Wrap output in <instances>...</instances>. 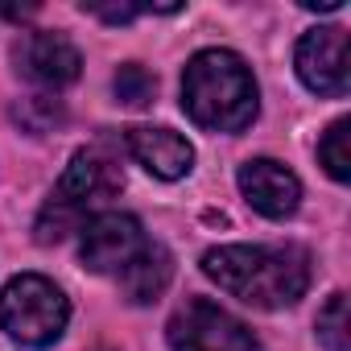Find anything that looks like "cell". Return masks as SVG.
<instances>
[{
  "mask_svg": "<svg viewBox=\"0 0 351 351\" xmlns=\"http://www.w3.org/2000/svg\"><path fill=\"white\" fill-rule=\"evenodd\" d=\"M203 273L256 310H281L306 293L310 256L298 244H223L203 256Z\"/></svg>",
  "mask_w": 351,
  "mask_h": 351,
  "instance_id": "obj_1",
  "label": "cell"
},
{
  "mask_svg": "<svg viewBox=\"0 0 351 351\" xmlns=\"http://www.w3.org/2000/svg\"><path fill=\"white\" fill-rule=\"evenodd\" d=\"M182 108L207 132H240L256 116V79L232 50H203L186 62Z\"/></svg>",
  "mask_w": 351,
  "mask_h": 351,
  "instance_id": "obj_2",
  "label": "cell"
},
{
  "mask_svg": "<svg viewBox=\"0 0 351 351\" xmlns=\"http://www.w3.org/2000/svg\"><path fill=\"white\" fill-rule=\"evenodd\" d=\"M120 186H124V173H120V161L108 149H99V145L79 149L71 157L66 173H62V182L54 186L50 203L38 215V228H34L38 244H58L66 232H75L87 219V211L108 203Z\"/></svg>",
  "mask_w": 351,
  "mask_h": 351,
  "instance_id": "obj_3",
  "label": "cell"
},
{
  "mask_svg": "<svg viewBox=\"0 0 351 351\" xmlns=\"http://www.w3.org/2000/svg\"><path fill=\"white\" fill-rule=\"evenodd\" d=\"M66 318H71L66 293L42 273H21L0 293V326L21 347H50L66 330Z\"/></svg>",
  "mask_w": 351,
  "mask_h": 351,
  "instance_id": "obj_4",
  "label": "cell"
},
{
  "mask_svg": "<svg viewBox=\"0 0 351 351\" xmlns=\"http://www.w3.org/2000/svg\"><path fill=\"white\" fill-rule=\"evenodd\" d=\"M165 335L173 351H261L252 330L211 298H186L173 310Z\"/></svg>",
  "mask_w": 351,
  "mask_h": 351,
  "instance_id": "obj_5",
  "label": "cell"
},
{
  "mask_svg": "<svg viewBox=\"0 0 351 351\" xmlns=\"http://www.w3.org/2000/svg\"><path fill=\"white\" fill-rule=\"evenodd\" d=\"M298 75L314 95L343 99L351 87V66H347V29L343 25H322L310 29L298 42Z\"/></svg>",
  "mask_w": 351,
  "mask_h": 351,
  "instance_id": "obj_6",
  "label": "cell"
},
{
  "mask_svg": "<svg viewBox=\"0 0 351 351\" xmlns=\"http://www.w3.org/2000/svg\"><path fill=\"white\" fill-rule=\"evenodd\" d=\"M145 244H149V240H145V232H141V223H136L132 215L104 211V215H95V219L83 228L79 252H83V265H87L91 273H120Z\"/></svg>",
  "mask_w": 351,
  "mask_h": 351,
  "instance_id": "obj_7",
  "label": "cell"
},
{
  "mask_svg": "<svg viewBox=\"0 0 351 351\" xmlns=\"http://www.w3.org/2000/svg\"><path fill=\"white\" fill-rule=\"evenodd\" d=\"M79 50L71 46V38L50 34V29H34L17 42V71L42 87H66L79 79Z\"/></svg>",
  "mask_w": 351,
  "mask_h": 351,
  "instance_id": "obj_8",
  "label": "cell"
},
{
  "mask_svg": "<svg viewBox=\"0 0 351 351\" xmlns=\"http://www.w3.org/2000/svg\"><path fill=\"white\" fill-rule=\"evenodd\" d=\"M240 191L269 219H285L302 203V182L293 178V169H285L281 161H269V157L240 165Z\"/></svg>",
  "mask_w": 351,
  "mask_h": 351,
  "instance_id": "obj_9",
  "label": "cell"
},
{
  "mask_svg": "<svg viewBox=\"0 0 351 351\" xmlns=\"http://www.w3.org/2000/svg\"><path fill=\"white\" fill-rule=\"evenodd\" d=\"M124 141H128V153L153 173V178L173 182V178H182V173H191L195 149L173 128H128Z\"/></svg>",
  "mask_w": 351,
  "mask_h": 351,
  "instance_id": "obj_10",
  "label": "cell"
},
{
  "mask_svg": "<svg viewBox=\"0 0 351 351\" xmlns=\"http://www.w3.org/2000/svg\"><path fill=\"white\" fill-rule=\"evenodd\" d=\"M116 277H120L128 302H153V298L165 293V285L173 277V261H169V252L161 244H145Z\"/></svg>",
  "mask_w": 351,
  "mask_h": 351,
  "instance_id": "obj_11",
  "label": "cell"
},
{
  "mask_svg": "<svg viewBox=\"0 0 351 351\" xmlns=\"http://www.w3.org/2000/svg\"><path fill=\"white\" fill-rule=\"evenodd\" d=\"M347 136H351V120H335L318 145V161L326 165V173L335 182H347L351 178V149H347Z\"/></svg>",
  "mask_w": 351,
  "mask_h": 351,
  "instance_id": "obj_12",
  "label": "cell"
},
{
  "mask_svg": "<svg viewBox=\"0 0 351 351\" xmlns=\"http://www.w3.org/2000/svg\"><path fill=\"white\" fill-rule=\"evenodd\" d=\"M112 91H116V99H120V104H128V108H141V104H149V99H153V91H157V79H153L145 66L128 62V66H120V71H116V79H112Z\"/></svg>",
  "mask_w": 351,
  "mask_h": 351,
  "instance_id": "obj_13",
  "label": "cell"
},
{
  "mask_svg": "<svg viewBox=\"0 0 351 351\" xmlns=\"http://www.w3.org/2000/svg\"><path fill=\"white\" fill-rule=\"evenodd\" d=\"M318 339L326 351H347V293H330V302L318 310Z\"/></svg>",
  "mask_w": 351,
  "mask_h": 351,
  "instance_id": "obj_14",
  "label": "cell"
}]
</instances>
